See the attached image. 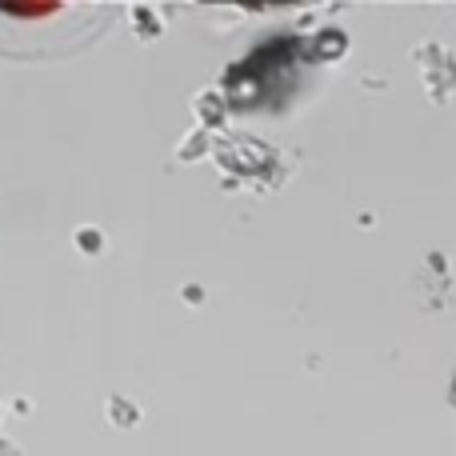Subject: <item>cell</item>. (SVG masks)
Instances as JSON below:
<instances>
[]
</instances>
